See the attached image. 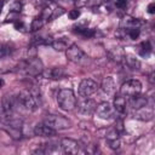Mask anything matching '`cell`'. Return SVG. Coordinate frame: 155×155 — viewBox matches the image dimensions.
I'll list each match as a JSON object with an SVG mask.
<instances>
[{"label": "cell", "mask_w": 155, "mask_h": 155, "mask_svg": "<svg viewBox=\"0 0 155 155\" xmlns=\"http://www.w3.org/2000/svg\"><path fill=\"white\" fill-rule=\"evenodd\" d=\"M17 101L18 104L25 109L27 111H35L39 105H40V92L36 88H30V90H22L18 94H17Z\"/></svg>", "instance_id": "obj_1"}, {"label": "cell", "mask_w": 155, "mask_h": 155, "mask_svg": "<svg viewBox=\"0 0 155 155\" xmlns=\"http://www.w3.org/2000/svg\"><path fill=\"white\" fill-rule=\"evenodd\" d=\"M17 70L25 76H38L44 71V64L36 56L21 61L17 65Z\"/></svg>", "instance_id": "obj_2"}, {"label": "cell", "mask_w": 155, "mask_h": 155, "mask_svg": "<svg viewBox=\"0 0 155 155\" xmlns=\"http://www.w3.org/2000/svg\"><path fill=\"white\" fill-rule=\"evenodd\" d=\"M58 107L64 111H73L76 108V97L71 88H63L56 97Z\"/></svg>", "instance_id": "obj_3"}, {"label": "cell", "mask_w": 155, "mask_h": 155, "mask_svg": "<svg viewBox=\"0 0 155 155\" xmlns=\"http://www.w3.org/2000/svg\"><path fill=\"white\" fill-rule=\"evenodd\" d=\"M44 122L51 128H53L54 131H62L71 127V121L69 119L62 115H56V114L46 115V117L44 119Z\"/></svg>", "instance_id": "obj_4"}, {"label": "cell", "mask_w": 155, "mask_h": 155, "mask_svg": "<svg viewBox=\"0 0 155 155\" xmlns=\"http://www.w3.org/2000/svg\"><path fill=\"white\" fill-rule=\"evenodd\" d=\"M140 91H142V82L137 79H130L125 81L120 87V93L124 97H128V98L140 93Z\"/></svg>", "instance_id": "obj_5"}, {"label": "cell", "mask_w": 155, "mask_h": 155, "mask_svg": "<svg viewBox=\"0 0 155 155\" xmlns=\"http://www.w3.org/2000/svg\"><path fill=\"white\" fill-rule=\"evenodd\" d=\"M18 107H19V104H18L17 97H15L12 94L4 96L2 99H1V107H0L1 110H2V113H4V116H5L4 119L10 117V116H13V114L17 110Z\"/></svg>", "instance_id": "obj_6"}, {"label": "cell", "mask_w": 155, "mask_h": 155, "mask_svg": "<svg viewBox=\"0 0 155 155\" xmlns=\"http://www.w3.org/2000/svg\"><path fill=\"white\" fill-rule=\"evenodd\" d=\"M98 90V85L93 79H84L79 85V94L82 98H88Z\"/></svg>", "instance_id": "obj_7"}, {"label": "cell", "mask_w": 155, "mask_h": 155, "mask_svg": "<svg viewBox=\"0 0 155 155\" xmlns=\"http://www.w3.org/2000/svg\"><path fill=\"white\" fill-rule=\"evenodd\" d=\"M65 56H67V58H68L70 62H73V63H81V62H84V61L87 58L86 53H85L78 45H74V44H71V45L65 50Z\"/></svg>", "instance_id": "obj_8"}, {"label": "cell", "mask_w": 155, "mask_h": 155, "mask_svg": "<svg viewBox=\"0 0 155 155\" xmlns=\"http://www.w3.org/2000/svg\"><path fill=\"white\" fill-rule=\"evenodd\" d=\"M97 116L102 120H110L114 117L115 115V110H114V107L108 103V102H102L99 103L97 107H96V111Z\"/></svg>", "instance_id": "obj_9"}, {"label": "cell", "mask_w": 155, "mask_h": 155, "mask_svg": "<svg viewBox=\"0 0 155 155\" xmlns=\"http://www.w3.org/2000/svg\"><path fill=\"white\" fill-rule=\"evenodd\" d=\"M133 117L140 121H150L154 117V108L151 104H145L142 108L134 109Z\"/></svg>", "instance_id": "obj_10"}, {"label": "cell", "mask_w": 155, "mask_h": 155, "mask_svg": "<svg viewBox=\"0 0 155 155\" xmlns=\"http://www.w3.org/2000/svg\"><path fill=\"white\" fill-rule=\"evenodd\" d=\"M41 75L45 79H50V80H61L68 76V73L64 68L62 67H53L48 70H44L41 73Z\"/></svg>", "instance_id": "obj_11"}, {"label": "cell", "mask_w": 155, "mask_h": 155, "mask_svg": "<svg viewBox=\"0 0 155 155\" xmlns=\"http://www.w3.org/2000/svg\"><path fill=\"white\" fill-rule=\"evenodd\" d=\"M62 151L65 154H78L80 153V144L73 138H63L61 140Z\"/></svg>", "instance_id": "obj_12"}, {"label": "cell", "mask_w": 155, "mask_h": 155, "mask_svg": "<svg viewBox=\"0 0 155 155\" xmlns=\"http://www.w3.org/2000/svg\"><path fill=\"white\" fill-rule=\"evenodd\" d=\"M105 140L108 143V147L113 150H116L120 148V132L116 128H111L105 134Z\"/></svg>", "instance_id": "obj_13"}, {"label": "cell", "mask_w": 155, "mask_h": 155, "mask_svg": "<svg viewBox=\"0 0 155 155\" xmlns=\"http://www.w3.org/2000/svg\"><path fill=\"white\" fill-rule=\"evenodd\" d=\"M34 134L38 137H53L56 134V131L47 126L45 122H40L34 126Z\"/></svg>", "instance_id": "obj_14"}, {"label": "cell", "mask_w": 155, "mask_h": 155, "mask_svg": "<svg viewBox=\"0 0 155 155\" xmlns=\"http://www.w3.org/2000/svg\"><path fill=\"white\" fill-rule=\"evenodd\" d=\"M114 110L119 114H125L126 113V108H127V102H126V98L119 93V94H115L114 97Z\"/></svg>", "instance_id": "obj_15"}, {"label": "cell", "mask_w": 155, "mask_h": 155, "mask_svg": "<svg viewBox=\"0 0 155 155\" xmlns=\"http://www.w3.org/2000/svg\"><path fill=\"white\" fill-rule=\"evenodd\" d=\"M102 90L104 93L107 94H114L115 90H116V84H115V80L113 76H105L103 80H102V85H101Z\"/></svg>", "instance_id": "obj_16"}, {"label": "cell", "mask_w": 155, "mask_h": 155, "mask_svg": "<svg viewBox=\"0 0 155 155\" xmlns=\"http://www.w3.org/2000/svg\"><path fill=\"white\" fill-rule=\"evenodd\" d=\"M70 45H71V42H70L67 38H58V39L52 40V42H51L52 48H53L54 51H58V52L65 51Z\"/></svg>", "instance_id": "obj_17"}, {"label": "cell", "mask_w": 155, "mask_h": 155, "mask_svg": "<svg viewBox=\"0 0 155 155\" xmlns=\"http://www.w3.org/2000/svg\"><path fill=\"white\" fill-rule=\"evenodd\" d=\"M84 99H85V101L80 104V111H81L82 114H85V115H91V114H93V113L96 111V107H97L96 102L92 101V99H88V98H84Z\"/></svg>", "instance_id": "obj_18"}, {"label": "cell", "mask_w": 155, "mask_h": 155, "mask_svg": "<svg viewBox=\"0 0 155 155\" xmlns=\"http://www.w3.org/2000/svg\"><path fill=\"white\" fill-rule=\"evenodd\" d=\"M130 104H131L132 109L134 110V109L142 108V107H144L145 104H148V98H147V96H143V94L138 93V94H136V96L131 97Z\"/></svg>", "instance_id": "obj_19"}, {"label": "cell", "mask_w": 155, "mask_h": 155, "mask_svg": "<svg viewBox=\"0 0 155 155\" xmlns=\"http://www.w3.org/2000/svg\"><path fill=\"white\" fill-rule=\"evenodd\" d=\"M15 48L11 44H7V42H0V59L5 58V57H8L13 53Z\"/></svg>", "instance_id": "obj_20"}, {"label": "cell", "mask_w": 155, "mask_h": 155, "mask_svg": "<svg viewBox=\"0 0 155 155\" xmlns=\"http://www.w3.org/2000/svg\"><path fill=\"white\" fill-rule=\"evenodd\" d=\"M74 31H75L76 34H79V35L84 36V38H87V39L93 38L94 34H96V31H94L93 29H90V28H87V27H79V25L74 28Z\"/></svg>", "instance_id": "obj_21"}, {"label": "cell", "mask_w": 155, "mask_h": 155, "mask_svg": "<svg viewBox=\"0 0 155 155\" xmlns=\"http://www.w3.org/2000/svg\"><path fill=\"white\" fill-rule=\"evenodd\" d=\"M52 42V38L47 36V35H38L34 36L31 40V45L34 46H39V45H51Z\"/></svg>", "instance_id": "obj_22"}, {"label": "cell", "mask_w": 155, "mask_h": 155, "mask_svg": "<svg viewBox=\"0 0 155 155\" xmlns=\"http://www.w3.org/2000/svg\"><path fill=\"white\" fill-rule=\"evenodd\" d=\"M124 61H125L126 65H127L128 68H131V69H139V67H140L139 61H138L134 56H132V54H126V56H124Z\"/></svg>", "instance_id": "obj_23"}, {"label": "cell", "mask_w": 155, "mask_h": 155, "mask_svg": "<svg viewBox=\"0 0 155 155\" xmlns=\"http://www.w3.org/2000/svg\"><path fill=\"white\" fill-rule=\"evenodd\" d=\"M151 51H153V47H151L150 41H143L139 45V54L142 57H149V54L151 53Z\"/></svg>", "instance_id": "obj_24"}, {"label": "cell", "mask_w": 155, "mask_h": 155, "mask_svg": "<svg viewBox=\"0 0 155 155\" xmlns=\"http://www.w3.org/2000/svg\"><path fill=\"white\" fill-rule=\"evenodd\" d=\"M44 24H45V21L42 19L41 16H39V17H36V18L33 19V22L30 24V30L31 31H38L39 29H41L44 27Z\"/></svg>", "instance_id": "obj_25"}, {"label": "cell", "mask_w": 155, "mask_h": 155, "mask_svg": "<svg viewBox=\"0 0 155 155\" xmlns=\"http://www.w3.org/2000/svg\"><path fill=\"white\" fill-rule=\"evenodd\" d=\"M125 34L131 39V40H136L138 39L139 34H140V30L139 28H125Z\"/></svg>", "instance_id": "obj_26"}, {"label": "cell", "mask_w": 155, "mask_h": 155, "mask_svg": "<svg viewBox=\"0 0 155 155\" xmlns=\"http://www.w3.org/2000/svg\"><path fill=\"white\" fill-rule=\"evenodd\" d=\"M22 7H23V5H22V2L21 1H13L12 4H11V7H10V11L12 12V13H19L21 11H22Z\"/></svg>", "instance_id": "obj_27"}, {"label": "cell", "mask_w": 155, "mask_h": 155, "mask_svg": "<svg viewBox=\"0 0 155 155\" xmlns=\"http://www.w3.org/2000/svg\"><path fill=\"white\" fill-rule=\"evenodd\" d=\"M80 15H81V11L79 8H74V10H70L68 12V17L70 19H78L80 17Z\"/></svg>", "instance_id": "obj_28"}, {"label": "cell", "mask_w": 155, "mask_h": 155, "mask_svg": "<svg viewBox=\"0 0 155 155\" xmlns=\"http://www.w3.org/2000/svg\"><path fill=\"white\" fill-rule=\"evenodd\" d=\"M102 1L103 0H87L86 1V5L88 6V7H98L101 4H102Z\"/></svg>", "instance_id": "obj_29"}, {"label": "cell", "mask_w": 155, "mask_h": 155, "mask_svg": "<svg viewBox=\"0 0 155 155\" xmlns=\"http://www.w3.org/2000/svg\"><path fill=\"white\" fill-rule=\"evenodd\" d=\"M15 28H16L17 30H21V31H23V30L25 29V25H24V23H23L22 21L17 19V21L15 22Z\"/></svg>", "instance_id": "obj_30"}, {"label": "cell", "mask_w": 155, "mask_h": 155, "mask_svg": "<svg viewBox=\"0 0 155 155\" xmlns=\"http://www.w3.org/2000/svg\"><path fill=\"white\" fill-rule=\"evenodd\" d=\"M127 5V0H116L115 1V6L117 8H125Z\"/></svg>", "instance_id": "obj_31"}, {"label": "cell", "mask_w": 155, "mask_h": 155, "mask_svg": "<svg viewBox=\"0 0 155 155\" xmlns=\"http://www.w3.org/2000/svg\"><path fill=\"white\" fill-rule=\"evenodd\" d=\"M148 13H150V15H153V13H155V4L154 2H150L149 5H148Z\"/></svg>", "instance_id": "obj_32"}, {"label": "cell", "mask_w": 155, "mask_h": 155, "mask_svg": "<svg viewBox=\"0 0 155 155\" xmlns=\"http://www.w3.org/2000/svg\"><path fill=\"white\" fill-rule=\"evenodd\" d=\"M2 85H4V80H2V79H0V87H1Z\"/></svg>", "instance_id": "obj_33"}, {"label": "cell", "mask_w": 155, "mask_h": 155, "mask_svg": "<svg viewBox=\"0 0 155 155\" xmlns=\"http://www.w3.org/2000/svg\"><path fill=\"white\" fill-rule=\"evenodd\" d=\"M2 5H4V4L0 1V13H1V8H2Z\"/></svg>", "instance_id": "obj_34"}]
</instances>
